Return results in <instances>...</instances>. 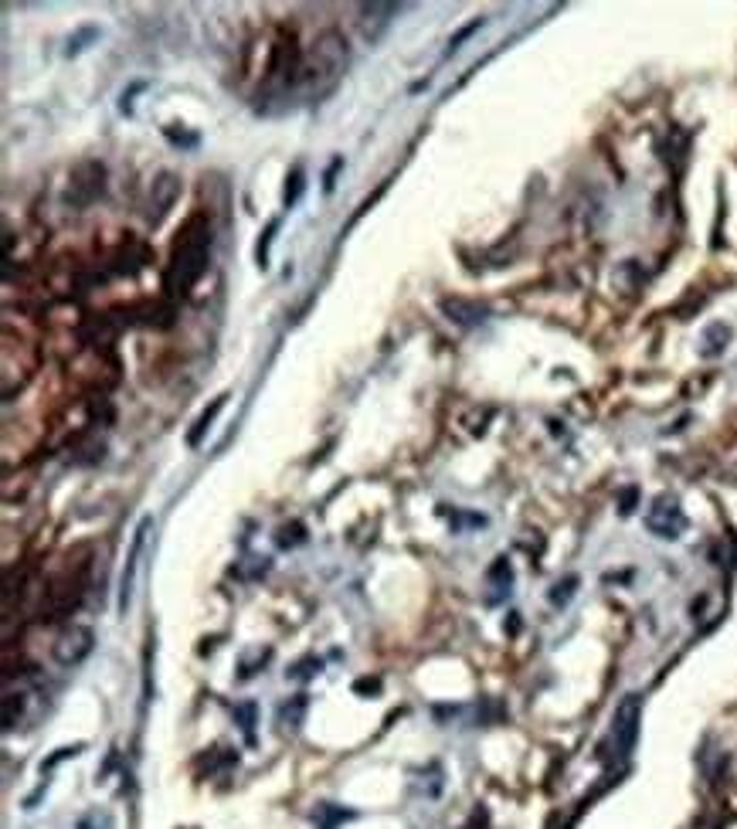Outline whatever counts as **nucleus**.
<instances>
[{
    "label": "nucleus",
    "instance_id": "1",
    "mask_svg": "<svg viewBox=\"0 0 737 829\" xmlns=\"http://www.w3.org/2000/svg\"><path fill=\"white\" fill-rule=\"evenodd\" d=\"M207 252H211V225L201 215L184 225V232L174 242V255L167 265V279L164 289L170 296H187L194 283L207 269Z\"/></svg>",
    "mask_w": 737,
    "mask_h": 829
},
{
    "label": "nucleus",
    "instance_id": "2",
    "mask_svg": "<svg viewBox=\"0 0 737 829\" xmlns=\"http://www.w3.org/2000/svg\"><path fill=\"white\" fill-rule=\"evenodd\" d=\"M646 527L656 534V537H662V541H676V537L686 531V514H683V506H680V500L670 496V493L656 496L646 510Z\"/></svg>",
    "mask_w": 737,
    "mask_h": 829
},
{
    "label": "nucleus",
    "instance_id": "3",
    "mask_svg": "<svg viewBox=\"0 0 737 829\" xmlns=\"http://www.w3.org/2000/svg\"><path fill=\"white\" fill-rule=\"evenodd\" d=\"M639 721H642V700H639V694H629V697L619 704V711H615V727H612V738H615L619 754H632L635 738H639Z\"/></svg>",
    "mask_w": 737,
    "mask_h": 829
},
{
    "label": "nucleus",
    "instance_id": "4",
    "mask_svg": "<svg viewBox=\"0 0 737 829\" xmlns=\"http://www.w3.org/2000/svg\"><path fill=\"white\" fill-rule=\"evenodd\" d=\"M92 646H95L92 629H85V625H68L65 633L58 635V643H55V660L62 663V666H78V663L92 653Z\"/></svg>",
    "mask_w": 737,
    "mask_h": 829
},
{
    "label": "nucleus",
    "instance_id": "5",
    "mask_svg": "<svg viewBox=\"0 0 737 829\" xmlns=\"http://www.w3.org/2000/svg\"><path fill=\"white\" fill-rule=\"evenodd\" d=\"M146 531H150V517L143 520L140 527H136V534H133L130 557H126V568H123V578H119V612H126V605H130L133 574H136V564H140V551H143V541H146Z\"/></svg>",
    "mask_w": 737,
    "mask_h": 829
},
{
    "label": "nucleus",
    "instance_id": "6",
    "mask_svg": "<svg viewBox=\"0 0 737 829\" xmlns=\"http://www.w3.org/2000/svg\"><path fill=\"white\" fill-rule=\"evenodd\" d=\"M402 7L398 4H364L361 7V31L367 41H377L381 38V31L391 25V14H398Z\"/></svg>",
    "mask_w": 737,
    "mask_h": 829
},
{
    "label": "nucleus",
    "instance_id": "7",
    "mask_svg": "<svg viewBox=\"0 0 737 829\" xmlns=\"http://www.w3.org/2000/svg\"><path fill=\"white\" fill-rule=\"evenodd\" d=\"M177 191H181L177 177H174V174H160V177L154 181V197H150V218H154V221L164 218L170 207H174V201H177Z\"/></svg>",
    "mask_w": 737,
    "mask_h": 829
},
{
    "label": "nucleus",
    "instance_id": "8",
    "mask_svg": "<svg viewBox=\"0 0 737 829\" xmlns=\"http://www.w3.org/2000/svg\"><path fill=\"white\" fill-rule=\"evenodd\" d=\"M103 177H105L103 164L95 167L92 177H82V170H75V181L68 187V201H75V205H89V201H95V197L103 195Z\"/></svg>",
    "mask_w": 737,
    "mask_h": 829
},
{
    "label": "nucleus",
    "instance_id": "9",
    "mask_svg": "<svg viewBox=\"0 0 737 829\" xmlns=\"http://www.w3.org/2000/svg\"><path fill=\"white\" fill-rule=\"evenodd\" d=\"M224 398H228V395H218V398L211 402V408H204V412H201V418H197L194 428H191V435H187V445H197V442H201V435H204L207 428H211V422H214V414L224 408Z\"/></svg>",
    "mask_w": 737,
    "mask_h": 829
},
{
    "label": "nucleus",
    "instance_id": "10",
    "mask_svg": "<svg viewBox=\"0 0 737 829\" xmlns=\"http://www.w3.org/2000/svg\"><path fill=\"white\" fill-rule=\"evenodd\" d=\"M303 187H306V181H303V170H293V177H289V184H285V207H293L299 201V195H303Z\"/></svg>",
    "mask_w": 737,
    "mask_h": 829
},
{
    "label": "nucleus",
    "instance_id": "11",
    "mask_svg": "<svg viewBox=\"0 0 737 829\" xmlns=\"http://www.w3.org/2000/svg\"><path fill=\"white\" fill-rule=\"evenodd\" d=\"M275 228H279V221H269V228H265V235H262L259 248H255V259H259L262 269L269 265V245H272V238H275Z\"/></svg>",
    "mask_w": 737,
    "mask_h": 829
},
{
    "label": "nucleus",
    "instance_id": "12",
    "mask_svg": "<svg viewBox=\"0 0 737 829\" xmlns=\"http://www.w3.org/2000/svg\"><path fill=\"white\" fill-rule=\"evenodd\" d=\"M574 584H578V578H568V582H561V584H557V592H551V602H554V605H564V602L574 595Z\"/></svg>",
    "mask_w": 737,
    "mask_h": 829
},
{
    "label": "nucleus",
    "instance_id": "13",
    "mask_svg": "<svg viewBox=\"0 0 737 829\" xmlns=\"http://www.w3.org/2000/svg\"><path fill=\"white\" fill-rule=\"evenodd\" d=\"M476 27H479V21H473V25H469V27H463V31H459V35H455V38L449 41V55H453L455 48H459V45H463V41H466L469 35H473V31H476Z\"/></svg>",
    "mask_w": 737,
    "mask_h": 829
},
{
    "label": "nucleus",
    "instance_id": "14",
    "mask_svg": "<svg viewBox=\"0 0 737 829\" xmlns=\"http://www.w3.org/2000/svg\"><path fill=\"white\" fill-rule=\"evenodd\" d=\"M632 500H635V490H629V493H625V504L619 506L622 514H632Z\"/></svg>",
    "mask_w": 737,
    "mask_h": 829
},
{
    "label": "nucleus",
    "instance_id": "15",
    "mask_svg": "<svg viewBox=\"0 0 737 829\" xmlns=\"http://www.w3.org/2000/svg\"><path fill=\"white\" fill-rule=\"evenodd\" d=\"M377 687H381L377 680H361V684H357V690H377Z\"/></svg>",
    "mask_w": 737,
    "mask_h": 829
}]
</instances>
